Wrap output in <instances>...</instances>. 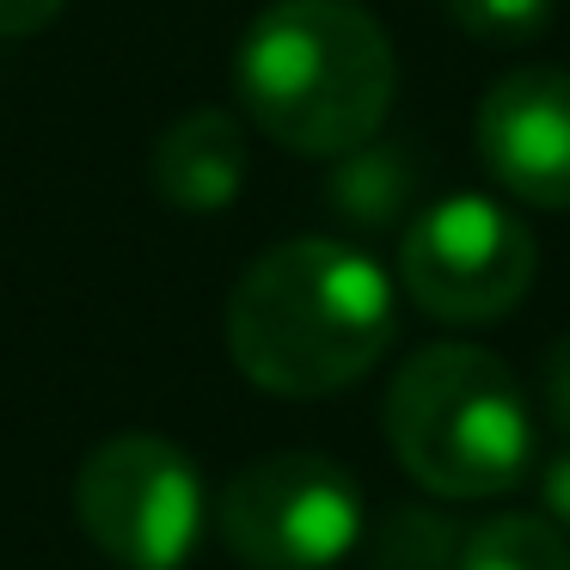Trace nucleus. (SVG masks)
<instances>
[{
  "instance_id": "obj_12",
  "label": "nucleus",
  "mask_w": 570,
  "mask_h": 570,
  "mask_svg": "<svg viewBox=\"0 0 570 570\" xmlns=\"http://www.w3.org/2000/svg\"><path fill=\"white\" fill-rule=\"evenodd\" d=\"M448 13H454L460 31L484 43H528L552 26L558 0H448Z\"/></svg>"
},
{
  "instance_id": "obj_6",
  "label": "nucleus",
  "mask_w": 570,
  "mask_h": 570,
  "mask_svg": "<svg viewBox=\"0 0 570 570\" xmlns=\"http://www.w3.org/2000/svg\"><path fill=\"white\" fill-rule=\"evenodd\" d=\"M222 540L252 570H332L362 540V491L325 454H264L222 491Z\"/></svg>"
},
{
  "instance_id": "obj_1",
  "label": "nucleus",
  "mask_w": 570,
  "mask_h": 570,
  "mask_svg": "<svg viewBox=\"0 0 570 570\" xmlns=\"http://www.w3.org/2000/svg\"><path fill=\"white\" fill-rule=\"evenodd\" d=\"M393 283L350 239H283L227 301V350L252 386L276 399H325L356 386L393 344Z\"/></svg>"
},
{
  "instance_id": "obj_14",
  "label": "nucleus",
  "mask_w": 570,
  "mask_h": 570,
  "mask_svg": "<svg viewBox=\"0 0 570 570\" xmlns=\"http://www.w3.org/2000/svg\"><path fill=\"white\" fill-rule=\"evenodd\" d=\"M62 7L68 0H0V38H38L62 19Z\"/></svg>"
},
{
  "instance_id": "obj_13",
  "label": "nucleus",
  "mask_w": 570,
  "mask_h": 570,
  "mask_svg": "<svg viewBox=\"0 0 570 570\" xmlns=\"http://www.w3.org/2000/svg\"><path fill=\"white\" fill-rule=\"evenodd\" d=\"M540 399H546V417H552L558 435H570V332L546 350L540 362Z\"/></svg>"
},
{
  "instance_id": "obj_4",
  "label": "nucleus",
  "mask_w": 570,
  "mask_h": 570,
  "mask_svg": "<svg viewBox=\"0 0 570 570\" xmlns=\"http://www.w3.org/2000/svg\"><path fill=\"white\" fill-rule=\"evenodd\" d=\"M87 540L124 570H178L203 540V479L166 435H111L75 479Z\"/></svg>"
},
{
  "instance_id": "obj_9",
  "label": "nucleus",
  "mask_w": 570,
  "mask_h": 570,
  "mask_svg": "<svg viewBox=\"0 0 570 570\" xmlns=\"http://www.w3.org/2000/svg\"><path fill=\"white\" fill-rule=\"evenodd\" d=\"M325 197H332V209L344 215L350 227H393L399 215L411 209V197H417V160H411V148H393V141H362V148L337 154L332 166V185H325Z\"/></svg>"
},
{
  "instance_id": "obj_7",
  "label": "nucleus",
  "mask_w": 570,
  "mask_h": 570,
  "mask_svg": "<svg viewBox=\"0 0 570 570\" xmlns=\"http://www.w3.org/2000/svg\"><path fill=\"white\" fill-rule=\"evenodd\" d=\"M479 160L515 203L570 209V68H515L484 92Z\"/></svg>"
},
{
  "instance_id": "obj_10",
  "label": "nucleus",
  "mask_w": 570,
  "mask_h": 570,
  "mask_svg": "<svg viewBox=\"0 0 570 570\" xmlns=\"http://www.w3.org/2000/svg\"><path fill=\"white\" fill-rule=\"evenodd\" d=\"M454 570H570V533L546 515H491L466 533Z\"/></svg>"
},
{
  "instance_id": "obj_15",
  "label": "nucleus",
  "mask_w": 570,
  "mask_h": 570,
  "mask_svg": "<svg viewBox=\"0 0 570 570\" xmlns=\"http://www.w3.org/2000/svg\"><path fill=\"white\" fill-rule=\"evenodd\" d=\"M540 503H546V521H552L558 533H570V448L546 466L540 479Z\"/></svg>"
},
{
  "instance_id": "obj_8",
  "label": "nucleus",
  "mask_w": 570,
  "mask_h": 570,
  "mask_svg": "<svg viewBox=\"0 0 570 570\" xmlns=\"http://www.w3.org/2000/svg\"><path fill=\"white\" fill-rule=\"evenodd\" d=\"M246 129L239 117L227 111H190L154 141V160H148V178L160 190L166 209L178 215H222L239 203L246 190Z\"/></svg>"
},
{
  "instance_id": "obj_11",
  "label": "nucleus",
  "mask_w": 570,
  "mask_h": 570,
  "mask_svg": "<svg viewBox=\"0 0 570 570\" xmlns=\"http://www.w3.org/2000/svg\"><path fill=\"white\" fill-rule=\"evenodd\" d=\"M466 533L454 528V515L442 509H393V515L374 528V570H454Z\"/></svg>"
},
{
  "instance_id": "obj_2",
  "label": "nucleus",
  "mask_w": 570,
  "mask_h": 570,
  "mask_svg": "<svg viewBox=\"0 0 570 570\" xmlns=\"http://www.w3.org/2000/svg\"><path fill=\"white\" fill-rule=\"evenodd\" d=\"M393 87V43L356 0H276L246 26L234 56L246 117L307 160H337L381 136Z\"/></svg>"
},
{
  "instance_id": "obj_5",
  "label": "nucleus",
  "mask_w": 570,
  "mask_h": 570,
  "mask_svg": "<svg viewBox=\"0 0 570 570\" xmlns=\"http://www.w3.org/2000/svg\"><path fill=\"white\" fill-rule=\"evenodd\" d=\"M399 283L430 320H503L533 288V234L497 197H435L405 227Z\"/></svg>"
},
{
  "instance_id": "obj_3",
  "label": "nucleus",
  "mask_w": 570,
  "mask_h": 570,
  "mask_svg": "<svg viewBox=\"0 0 570 570\" xmlns=\"http://www.w3.org/2000/svg\"><path fill=\"white\" fill-rule=\"evenodd\" d=\"M386 442L435 497H503L533 460L515 374L479 344H430L386 386Z\"/></svg>"
}]
</instances>
